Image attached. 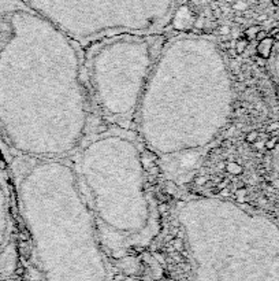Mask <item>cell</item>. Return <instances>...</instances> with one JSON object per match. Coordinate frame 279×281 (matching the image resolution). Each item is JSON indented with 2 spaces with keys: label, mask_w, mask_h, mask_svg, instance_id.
I'll return each instance as SVG.
<instances>
[{
  "label": "cell",
  "mask_w": 279,
  "mask_h": 281,
  "mask_svg": "<svg viewBox=\"0 0 279 281\" xmlns=\"http://www.w3.org/2000/svg\"><path fill=\"white\" fill-rule=\"evenodd\" d=\"M54 25L67 12L74 14L60 30L69 36L80 15H84L78 40L103 34H145L163 28L174 17L178 0H22Z\"/></svg>",
  "instance_id": "6da1fadb"
},
{
  "label": "cell",
  "mask_w": 279,
  "mask_h": 281,
  "mask_svg": "<svg viewBox=\"0 0 279 281\" xmlns=\"http://www.w3.org/2000/svg\"><path fill=\"white\" fill-rule=\"evenodd\" d=\"M194 22V19L191 17L190 11L187 7H180L177 8L174 17H173V23L177 29H187L191 23Z\"/></svg>",
  "instance_id": "7a4b0ae2"
},
{
  "label": "cell",
  "mask_w": 279,
  "mask_h": 281,
  "mask_svg": "<svg viewBox=\"0 0 279 281\" xmlns=\"http://www.w3.org/2000/svg\"><path fill=\"white\" fill-rule=\"evenodd\" d=\"M273 48H274V39L270 37H264L260 40V43L257 45V54L262 56L263 59H268L273 55Z\"/></svg>",
  "instance_id": "3957f363"
},
{
  "label": "cell",
  "mask_w": 279,
  "mask_h": 281,
  "mask_svg": "<svg viewBox=\"0 0 279 281\" xmlns=\"http://www.w3.org/2000/svg\"><path fill=\"white\" fill-rule=\"evenodd\" d=\"M273 72L279 84V44L277 45L275 52L273 54Z\"/></svg>",
  "instance_id": "277c9868"
},
{
  "label": "cell",
  "mask_w": 279,
  "mask_h": 281,
  "mask_svg": "<svg viewBox=\"0 0 279 281\" xmlns=\"http://www.w3.org/2000/svg\"><path fill=\"white\" fill-rule=\"evenodd\" d=\"M262 30V28L259 26V25H252V26H249V28L246 29L245 32H244V34H245V39L246 40H253L256 39L257 33Z\"/></svg>",
  "instance_id": "5b68a950"
},
{
  "label": "cell",
  "mask_w": 279,
  "mask_h": 281,
  "mask_svg": "<svg viewBox=\"0 0 279 281\" xmlns=\"http://www.w3.org/2000/svg\"><path fill=\"white\" fill-rule=\"evenodd\" d=\"M227 171L231 173V174H241L244 171V167L238 165V163H235V162H230L229 165H227Z\"/></svg>",
  "instance_id": "8992f818"
},
{
  "label": "cell",
  "mask_w": 279,
  "mask_h": 281,
  "mask_svg": "<svg viewBox=\"0 0 279 281\" xmlns=\"http://www.w3.org/2000/svg\"><path fill=\"white\" fill-rule=\"evenodd\" d=\"M246 47H248V40L246 39H241L237 41V45H235V51H237V54H242V52H245Z\"/></svg>",
  "instance_id": "52a82bcc"
},
{
  "label": "cell",
  "mask_w": 279,
  "mask_h": 281,
  "mask_svg": "<svg viewBox=\"0 0 279 281\" xmlns=\"http://www.w3.org/2000/svg\"><path fill=\"white\" fill-rule=\"evenodd\" d=\"M257 138H259L257 132H249L248 133V136H246V140H248L249 143H255L257 140Z\"/></svg>",
  "instance_id": "ba28073f"
},
{
  "label": "cell",
  "mask_w": 279,
  "mask_h": 281,
  "mask_svg": "<svg viewBox=\"0 0 279 281\" xmlns=\"http://www.w3.org/2000/svg\"><path fill=\"white\" fill-rule=\"evenodd\" d=\"M274 165L277 167V170L279 171V145L275 149V154H274Z\"/></svg>",
  "instance_id": "9c48e42d"
},
{
  "label": "cell",
  "mask_w": 279,
  "mask_h": 281,
  "mask_svg": "<svg viewBox=\"0 0 279 281\" xmlns=\"http://www.w3.org/2000/svg\"><path fill=\"white\" fill-rule=\"evenodd\" d=\"M219 30H220V32H219V33H220V34H229L230 33V28H229V26H222V28L219 29Z\"/></svg>",
  "instance_id": "30bf717a"
},
{
  "label": "cell",
  "mask_w": 279,
  "mask_h": 281,
  "mask_svg": "<svg viewBox=\"0 0 279 281\" xmlns=\"http://www.w3.org/2000/svg\"><path fill=\"white\" fill-rule=\"evenodd\" d=\"M264 37H266V32H264V30H260V32H259V33H257V36H256V39L259 40V41L264 39Z\"/></svg>",
  "instance_id": "8fae6325"
},
{
  "label": "cell",
  "mask_w": 279,
  "mask_h": 281,
  "mask_svg": "<svg viewBox=\"0 0 279 281\" xmlns=\"http://www.w3.org/2000/svg\"><path fill=\"white\" fill-rule=\"evenodd\" d=\"M244 7H245V4L242 3V1H240L238 4H235L234 6V8H240V10H244Z\"/></svg>",
  "instance_id": "7c38bea8"
},
{
  "label": "cell",
  "mask_w": 279,
  "mask_h": 281,
  "mask_svg": "<svg viewBox=\"0 0 279 281\" xmlns=\"http://www.w3.org/2000/svg\"><path fill=\"white\" fill-rule=\"evenodd\" d=\"M191 1H194V3H198V1H200V0H191Z\"/></svg>",
  "instance_id": "4fadbf2b"
}]
</instances>
